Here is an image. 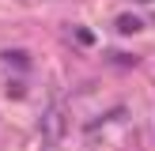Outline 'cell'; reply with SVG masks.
Returning a JSON list of instances; mask_svg holds the SVG:
<instances>
[{"instance_id":"obj_1","label":"cell","mask_w":155,"mask_h":151,"mask_svg":"<svg viewBox=\"0 0 155 151\" xmlns=\"http://www.w3.org/2000/svg\"><path fill=\"white\" fill-rule=\"evenodd\" d=\"M117 30H121V34H136V30H140V19H136V15H121Z\"/></svg>"},{"instance_id":"obj_2","label":"cell","mask_w":155,"mask_h":151,"mask_svg":"<svg viewBox=\"0 0 155 151\" xmlns=\"http://www.w3.org/2000/svg\"><path fill=\"white\" fill-rule=\"evenodd\" d=\"M144 4H148V0H144Z\"/></svg>"}]
</instances>
